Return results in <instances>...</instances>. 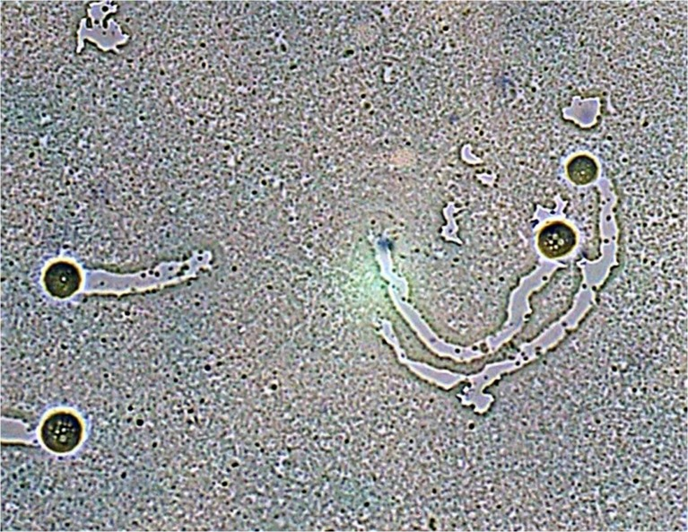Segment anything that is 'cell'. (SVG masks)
Listing matches in <instances>:
<instances>
[{
  "label": "cell",
  "instance_id": "cell-3",
  "mask_svg": "<svg viewBox=\"0 0 688 532\" xmlns=\"http://www.w3.org/2000/svg\"><path fill=\"white\" fill-rule=\"evenodd\" d=\"M36 277L34 286L44 295L64 301L75 295L82 285L80 267L71 259L54 258L46 262L35 274L25 276Z\"/></svg>",
  "mask_w": 688,
  "mask_h": 532
},
{
  "label": "cell",
  "instance_id": "cell-4",
  "mask_svg": "<svg viewBox=\"0 0 688 532\" xmlns=\"http://www.w3.org/2000/svg\"><path fill=\"white\" fill-rule=\"evenodd\" d=\"M579 235L575 226L566 220L545 222L535 233L537 253L548 260H560L569 257L578 247Z\"/></svg>",
  "mask_w": 688,
  "mask_h": 532
},
{
  "label": "cell",
  "instance_id": "cell-2",
  "mask_svg": "<svg viewBox=\"0 0 688 532\" xmlns=\"http://www.w3.org/2000/svg\"><path fill=\"white\" fill-rule=\"evenodd\" d=\"M38 424V438L49 453L67 456L86 441V421L77 410L57 407L46 412Z\"/></svg>",
  "mask_w": 688,
  "mask_h": 532
},
{
  "label": "cell",
  "instance_id": "cell-5",
  "mask_svg": "<svg viewBox=\"0 0 688 532\" xmlns=\"http://www.w3.org/2000/svg\"><path fill=\"white\" fill-rule=\"evenodd\" d=\"M599 174L596 160L588 154H578L566 164L568 179L576 186H587L594 182Z\"/></svg>",
  "mask_w": 688,
  "mask_h": 532
},
{
  "label": "cell",
  "instance_id": "cell-1",
  "mask_svg": "<svg viewBox=\"0 0 688 532\" xmlns=\"http://www.w3.org/2000/svg\"><path fill=\"white\" fill-rule=\"evenodd\" d=\"M582 271L576 261L557 268L549 280L529 295L531 313L517 334V340H531L565 316L572 308L582 283Z\"/></svg>",
  "mask_w": 688,
  "mask_h": 532
}]
</instances>
